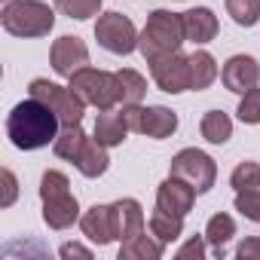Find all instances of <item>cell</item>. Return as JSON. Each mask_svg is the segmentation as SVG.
<instances>
[{"label": "cell", "instance_id": "7402d4cb", "mask_svg": "<svg viewBox=\"0 0 260 260\" xmlns=\"http://www.w3.org/2000/svg\"><path fill=\"white\" fill-rule=\"evenodd\" d=\"M116 95L122 104H141L147 95V80L144 74L132 71V68H122L116 71Z\"/></svg>", "mask_w": 260, "mask_h": 260}, {"label": "cell", "instance_id": "e575fe53", "mask_svg": "<svg viewBox=\"0 0 260 260\" xmlns=\"http://www.w3.org/2000/svg\"><path fill=\"white\" fill-rule=\"evenodd\" d=\"M4 4H10V0H4Z\"/></svg>", "mask_w": 260, "mask_h": 260}, {"label": "cell", "instance_id": "4dcf8cb0", "mask_svg": "<svg viewBox=\"0 0 260 260\" xmlns=\"http://www.w3.org/2000/svg\"><path fill=\"white\" fill-rule=\"evenodd\" d=\"M205 233L202 236H190L181 248H178V260H202L205 257Z\"/></svg>", "mask_w": 260, "mask_h": 260}, {"label": "cell", "instance_id": "3957f363", "mask_svg": "<svg viewBox=\"0 0 260 260\" xmlns=\"http://www.w3.org/2000/svg\"><path fill=\"white\" fill-rule=\"evenodd\" d=\"M187 40L184 34V16L181 13H169V10H153L141 37H138V52L153 61L159 55H169V52H178L181 43Z\"/></svg>", "mask_w": 260, "mask_h": 260}, {"label": "cell", "instance_id": "d6986e66", "mask_svg": "<svg viewBox=\"0 0 260 260\" xmlns=\"http://www.w3.org/2000/svg\"><path fill=\"white\" fill-rule=\"evenodd\" d=\"M77 172L83 175V178H101L104 172H107V166H110V156H107V147L98 141V138H89L86 141V147H83V153L77 156Z\"/></svg>", "mask_w": 260, "mask_h": 260}, {"label": "cell", "instance_id": "7a4b0ae2", "mask_svg": "<svg viewBox=\"0 0 260 260\" xmlns=\"http://www.w3.org/2000/svg\"><path fill=\"white\" fill-rule=\"evenodd\" d=\"M0 25L13 37H46L55 28V10L43 0H10L0 10Z\"/></svg>", "mask_w": 260, "mask_h": 260}, {"label": "cell", "instance_id": "f1b7e54d", "mask_svg": "<svg viewBox=\"0 0 260 260\" xmlns=\"http://www.w3.org/2000/svg\"><path fill=\"white\" fill-rule=\"evenodd\" d=\"M236 211L251 220V223H260V190H239L236 193Z\"/></svg>", "mask_w": 260, "mask_h": 260}, {"label": "cell", "instance_id": "cb8c5ba5", "mask_svg": "<svg viewBox=\"0 0 260 260\" xmlns=\"http://www.w3.org/2000/svg\"><path fill=\"white\" fill-rule=\"evenodd\" d=\"M147 226H150V233H153L162 245H172V242H178V239H181V233H184V217H181V214H172V211L156 208V211L150 214Z\"/></svg>", "mask_w": 260, "mask_h": 260}, {"label": "cell", "instance_id": "1f68e13d", "mask_svg": "<svg viewBox=\"0 0 260 260\" xmlns=\"http://www.w3.org/2000/svg\"><path fill=\"white\" fill-rule=\"evenodd\" d=\"M0 181H4V196H0V208H10V205L16 202V196H19V181H16V175H13L10 169L0 172Z\"/></svg>", "mask_w": 260, "mask_h": 260}, {"label": "cell", "instance_id": "e0dca14e", "mask_svg": "<svg viewBox=\"0 0 260 260\" xmlns=\"http://www.w3.org/2000/svg\"><path fill=\"white\" fill-rule=\"evenodd\" d=\"M128 132H132V128H128L122 110H113V107H110V110H101L98 119H95V138H98L104 147H119Z\"/></svg>", "mask_w": 260, "mask_h": 260}, {"label": "cell", "instance_id": "603a6c76", "mask_svg": "<svg viewBox=\"0 0 260 260\" xmlns=\"http://www.w3.org/2000/svg\"><path fill=\"white\" fill-rule=\"evenodd\" d=\"M217 74H220V68H217V61H214V55H211V52H205V49H196V52L190 55L193 92H202V89H208V86L217 80Z\"/></svg>", "mask_w": 260, "mask_h": 260}, {"label": "cell", "instance_id": "ffe728a7", "mask_svg": "<svg viewBox=\"0 0 260 260\" xmlns=\"http://www.w3.org/2000/svg\"><path fill=\"white\" fill-rule=\"evenodd\" d=\"M86 141H89V135L83 132V125H61L58 138L52 141V150H55V156H58V159L77 162V156L83 153Z\"/></svg>", "mask_w": 260, "mask_h": 260}, {"label": "cell", "instance_id": "f546056e", "mask_svg": "<svg viewBox=\"0 0 260 260\" xmlns=\"http://www.w3.org/2000/svg\"><path fill=\"white\" fill-rule=\"evenodd\" d=\"M236 113H239V119H242L245 125H257V122H260V89L245 92Z\"/></svg>", "mask_w": 260, "mask_h": 260}, {"label": "cell", "instance_id": "ba28073f", "mask_svg": "<svg viewBox=\"0 0 260 260\" xmlns=\"http://www.w3.org/2000/svg\"><path fill=\"white\" fill-rule=\"evenodd\" d=\"M150 64V74H153V83L169 92V95H181V92H190L193 89V77H190V55H184L181 49L178 52H169V55H159Z\"/></svg>", "mask_w": 260, "mask_h": 260}, {"label": "cell", "instance_id": "277c9868", "mask_svg": "<svg viewBox=\"0 0 260 260\" xmlns=\"http://www.w3.org/2000/svg\"><path fill=\"white\" fill-rule=\"evenodd\" d=\"M68 86L86 101V107H98V110H110L116 101H119V95H116V74H110V71H101V68H80L71 80H68Z\"/></svg>", "mask_w": 260, "mask_h": 260}, {"label": "cell", "instance_id": "5bb4252c", "mask_svg": "<svg viewBox=\"0 0 260 260\" xmlns=\"http://www.w3.org/2000/svg\"><path fill=\"white\" fill-rule=\"evenodd\" d=\"M178 132V113L162 107V104H150L141 110V125H138V135H147L153 141H166Z\"/></svg>", "mask_w": 260, "mask_h": 260}, {"label": "cell", "instance_id": "2e32d148", "mask_svg": "<svg viewBox=\"0 0 260 260\" xmlns=\"http://www.w3.org/2000/svg\"><path fill=\"white\" fill-rule=\"evenodd\" d=\"M113 217H116V239L119 242L144 233V208H141L138 199H116L113 202Z\"/></svg>", "mask_w": 260, "mask_h": 260}, {"label": "cell", "instance_id": "836d02e7", "mask_svg": "<svg viewBox=\"0 0 260 260\" xmlns=\"http://www.w3.org/2000/svg\"><path fill=\"white\" fill-rule=\"evenodd\" d=\"M64 260H71V257H80V260H92V251L86 248V245H80V242H68V245H61V251H58Z\"/></svg>", "mask_w": 260, "mask_h": 260}, {"label": "cell", "instance_id": "9a60e30c", "mask_svg": "<svg viewBox=\"0 0 260 260\" xmlns=\"http://www.w3.org/2000/svg\"><path fill=\"white\" fill-rule=\"evenodd\" d=\"M181 16H184V34L190 43H211L220 31L217 16L208 7H196V10H187Z\"/></svg>", "mask_w": 260, "mask_h": 260}, {"label": "cell", "instance_id": "83f0119b", "mask_svg": "<svg viewBox=\"0 0 260 260\" xmlns=\"http://www.w3.org/2000/svg\"><path fill=\"white\" fill-rule=\"evenodd\" d=\"M230 187L239 193V190H260V162H239L230 175Z\"/></svg>", "mask_w": 260, "mask_h": 260}, {"label": "cell", "instance_id": "5b68a950", "mask_svg": "<svg viewBox=\"0 0 260 260\" xmlns=\"http://www.w3.org/2000/svg\"><path fill=\"white\" fill-rule=\"evenodd\" d=\"M28 92H31V98H40L43 104H49V107L58 113L61 125H80V122H83L86 101H83L71 86H58V83H52V80H46V77H37V80H31Z\"/></svg>", "mask_w": 260, "mask_h": 260}, {"label": "cell", "instance_id": "6da1fadb", "mask_svg": "<svg viewBox=\"0 0 260 260\" xmlns=\"http://www.w3.org/2000/svg\"><path fill=\"white\" fill-rule=\"evenodd\" d=\"M58 132H61L58 113L49 104H43L40 98L19 101L7 116V135H10L13 147H19V150L49 147L58 138Z\"/></svg>", "mask_w": 260, "mask_h": 260}, {"label": "cell", "instance_id": "7c38bea8", "mask_svg": "<svg viewBox=\"0 0 260 260\" xmlns=\"http://www.w3.org/2000/svg\"><path fill=\"white\" fill-rule=\"evenodd\" d=\"M80 230L89 242H95L98 248L110 245L116 239V217H113V205H92L89 211H83L80 217Z\"/></svg>", "mask_w": 260, "mask_h": 260}, {"label": "cell", "instance_id": "9c48e42d", "mask_svg": "<svg viewBox=\"0 0 260 260\" xmlns=\"http://www.w3.org/2000/svg\"><path fill=\"white\" fill-rule=\"evenodd\" d=\"M49 61H52V71L58 77L71 80L80 68L89 64V46L80 37H74V34H61L52 43V49H49Z\"/></svg>", "mask_w": 260, "mask_h": 260}, {"label": "cell", "instance_id": "484cf974", "mask_svg": "<svg viewBox=\"0 0 260 260\" xmlns=\"http://www.w3.org/2000/svg\"><path fill=\"white\" fill-rule=\"evenodd\" d=\"M226 13L239 28H254L260 22V0H226Z\"/></svg>", "mask_w": 260, "mask_h": 260}, {"label": "cell", "instance_id": "4316f807", "mask_svg": "<svg viewBox=\"0 0 260 260\" xmlns=\"http://www.w3.org/2000/svg\"><path fill=\"white\" fill-rule=\"evenodd\" d=\"M52 4H55V10L61 16L77 19V22H89L101 10V0H52Z\"/></svg>", "mask_w": 260, "mask_h": 260}, {"label": "cell", "instance_id": "8992f818", "mask_svg": "<svg viewBox=\"0 0 260 260\" xmlns=\"http://www.w3.org/2000/svg\"><path fill=\"white\" fill-rule=\"evenodd\" d=\"M169 175L184 178V181L202 196V193H208V190L214 187V181H217V162H214L208 153L196 150V147H184L181 153L172 156V162H169Z\"/></svg>", "mask_w": 260, "mask_h": 260}, {"label": "cell", "instance_id": "30bf717a", "mask_svg": "<svg viewBox=\"0 0 260 260\" xmlns=\"http://www.w3.org/2000/svg\"><path fill=\"white\" fill-rule=\"evenodd\" d=\"M220 80H223V86H226L233 95L242 98L245 92H251V89L260 86V64H257L254 55H233V58L223 64Z\"/></svg>", "mask_w": 260, "mask_h": 260}, {"label": "cell", "instance_id": "d4e9b609", "mask_svg": "<svg viewBox=\"0 0 260 260\" xmlns=\"http://www.w3.org/2000/svg\"><path fill=\"white\" fill-rule=\"evenodd\" d=\"M199 132L208 144H226L233 138V119L223 110H208L199 122Z\"/></svg>", "mask_w": 260, "mask_h": 260}, {"label": "cell", "instance_id": "52a82bcc", "mask_svg": "<svg viewBox=\"0 0 260 260\" xmlns=\"http://www.w3.org/2000/svg\"><path fill=\"white\" fill-rule=\"evenodd\" d=\"M138 37L141 34L135 31L132 19L116 13V10L98 16V22H95V40L110 55H128V52H135L138 49Z\"/></svg>", "mask_w": 260, "mask_h": 260}, {"label": "cell", "instance_id": "d6a6232c", "mask_svg": "<svg viewBox=\"0 0 260 260\" xmlns=\"http://www.w3.org/2000/svg\"><path fill=\"white\" fill-rule=\"evenodd\" d=\"M236 257H239V260H260V236H251V239L239 242Z\"/></svg>", "mask_w": 260, "mask_h": 260}, {"label": "cell", "instance_id": "44dd1931", "mask_svg": "<svg viewBox=\"0 0 260 260\" xmlns=\"http://www.w3.org/2000/svg\"><path fill=\"white\" fill-rule=\"evenodd\" d=\"M236 236V220L230 214H214L208 217L205 223V242L211 245V254L214 257H223L226 254V242Z\"/></svg>", "mask_w": 260, "mask_h": 260}, {"label": "cell", "instance_id": "8fae6325", "mask_svg": "<svg viewBox=\"0 0 260 260\" xmlns=\"http://www.w3.org/2000/svg\"><path fill=\"white\" fill-rule=\"evenodd\" d=\"M196 190L184 181V178H175V175H169L162 184H159V190H156V208H162V211H172V214H181V217H187L190 211H193V202H196Z\"/></svg>", "mask_w": 260, "mask_h": 260}, {"label": "cell", "instance_id": "4fadbf2b", "mask_svg": "<svg viewBox=\"0 0 260 260\" xmlns=\"http://www.w3.org/2000/svg\"><path fill=\"white\" fill-rule=\"evenodd\" d=\"M80 217H83V214H80V202H77V196H74L71 190L52 193V196L43 199V223H46L49 230H68V226H74Z\"/></svg>", "mask_w": 260, "mask_h": 260}, {"label": "cell", "instance_id": "ac0fdd59", "mask_svg": "<svg viewBox=\"0 0 260 260\" xmlns=\"http://www.w3.org/2000/svg\"><path fill=\"white\" fill-rule=\"evenodd\" d=\"M166 254V245L150 233H138L119 245V260H159Z\"/></svg>", "mask_w": 260, "mask_h": 260}]
</instances>
